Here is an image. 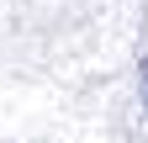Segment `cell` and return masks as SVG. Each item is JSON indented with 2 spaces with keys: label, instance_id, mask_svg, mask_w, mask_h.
<instances>
[{
  "label": "cell",
  "instance_id": "1",
  "mask_svg": "<svg viewBox=\"0 0 148 143\" xmlns=\"http://www.w3.org/2000/svg\"><path fill=\"white\" fill-rule=\"evenodd\" d=\"M138 80H143V106H148V58H143V74Z\"/></svg>",
  "mask_w": 148,
  "mask_h": 143
}]
</instances>
